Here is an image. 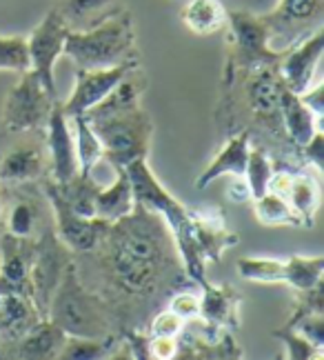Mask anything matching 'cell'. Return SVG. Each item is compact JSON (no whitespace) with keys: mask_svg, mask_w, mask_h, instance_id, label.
<instances>
[{"mask_svg":"<svg viewBox=\"0 0 324 360\" xmlns=\"http://www.w3.org/2000/svg\"><path fill=\"white\" fill-rule=\"evenodd\" d=\"M69 262H72V252L60 243L53 229H45V233L36 240L30 267V298L40 318H47L49 302Z\"/></svg>","mask_w":324,"mask_h":360,"instance_id":"cell-8","label":"cell"},{"mask_svg":"<svg viewBox=\"0 0 324 360\" xmlns=\"http://www.w3.org/2000/svg\"><path fill=\"white\" fill-rule=\"evenodd\" d=\"M240 278L260 285H285V260L266 256H242L238 260Z\"/></svg>","mask_w":324,"mask_h":360,"instance_id":"cell-30","label":"cell"},{"mask_svg":"<svg viewBox=\"0 0 324 360\" xmlns=\"http://www.w3.org/2000/svg\"><path fill=\"white\" fill-rule=\"evenodd\" d=\"M40 321L30 296L22 294H7L0 298V345H3L5 356L16 340H20Z\"/></svg>","mask_w":324,"mask_h":360,"instance_id":"cell-19","label":"cell"},{"mask_svg":"<svg viewBox=\"0 0 324 360\" xmlns=\"http://www.w3.org/2000/svg\"><path fill=\"white\" fill-rule=\"evenodd\" d=\"M289 327H293L298 334L311 340L316 347L324 349V314H306Z\"/></svg>","mask_w":324,"mask_h":360,"instance_id":"cell-38","label":"cell"},{"mask_svg":"<svg viewBox=\"0 0 324 360\" xmlns=\"http://www.w3.org/2000/svg\"><path fill=\"white\" fill-rule=\"evenodd\" d=\"M273 336L285 342L287 358H291V360H320L322 358L324 349L316 347L311 340L304 338L302 334H298V331H295L293 327H289V325L273 331Z\"/></svg>","mask_w":324,"mask_h":360,"instance_id":"cell-37","label":"cell"},{"mask_svg":"<svg viewBox=\"0 0 324 360\" xmlns=\"http://www.w3.org/2000/svg\"><path fill=\"white\" fill-rule=\"evenodd\" d=\"M56 183V180H53ZM56 191L60 193V198L72 207L76 214L82 216H96V196L101 191V185L96 183L91 174L76 172L65 183H56Z\"/></svg>","mask_w":324,"mask_h":360,"instance_id":"cell-27","label":"cell"},{"mask_svg":"<svg viewBox=\"0 0 324 360\" xmlns=\"http://www.w3.org/2000/svg\"><path fill=\"white\" fill-rule=\"evenodd\" d=\"M0 356H5V349H3V345H0Z\"/></svg>","mask_w":324,"mask_h":360,"instance_id":"cell-46","label":"cell"},{"mask_svg":"<svg viewBox=\"0 0 324 360\" xmlns=\"http://www.w3.org/2000/svg\"><path fill=\"white\" fill-rule=\"evenodd\" d=\"M300 96V101L311 109V112L322 118L324 116V85L322 82H316V85H311L306 91L298 94Z\"/></svg>","mask_w":324,"mask_h":360,"instance_id":"cell-43","label":"cell"},{"mask_svg":"<svg viewBox=\"0 0 324 360\" xmlns=\"http://www.w3.org/2000/svg\"><path fill=\"white\" fill-rule=\"evenodd\" d=\"M178 347H180V336H149V342H147L149 358H156V360L178 358Z\"/></svg>","mask_w":324,"mask_h":360,"instance_id":"cell-42","label":"cell"},{"mask_svg":"<svg viewBox=\"0 0 324 360\" xmlns=\"http://www.w3.org/2000/svg\"><path fill=\"white\" fill-rule=\"evenodd\" d=\"M193 240L207 262H220L229 247L238 245V233L224 223L222 210H195L191 212Z\"/></svg>","mask_w":324,"mask_h":360,"instance_id":"cell-18","label":"cell"},{"mask_svg":"<svg viewBox=\"0 0 324 360\" xmlns=\"http://www.w3.org/2000/svg\"><path fill=\"white\" fill-rule=\"evenodd\" d=\"M114 0H56V11L72 30L74 22H89L91 16L103 13L107 7H111Z\"/></svg>","mask_w":324,"mask_h":360,"instance_id":"cell-35","label":"cell"},{"mask_svg":"<svg viewBox=\"0 0 324 360\" xmlns=\"http://www.w3.org/2000/svg\"><path fill=\"white\" fill-rule=\"evenodd\" d=\"M180 16L187 30L198 36H211L227 27V9L220 0H189Z\"/></svg>","mask_w":324,"mask_h":360,"instance_id":"cell-26","label":"cell"},{"mask_svg":"<svg viewBox=\"0 0 324 360\" xmlns=\"http://www.w3.org/2000/svg\"><path fill=\"white\" fill-rule=\"evenodd\" d=\"M269 27V45L287 51L298 40L324 27V0H280L273 11L262 13Z\"/></svg>","mask_w":324,"mask_h":360,"instance_id":"cell-9","label":"cell"},{"mask_svg":"<svg viewBox=\"0 0 324 360\" xmlns=\"http://www.w3.org/2000/svg\"><path fill=\"white\" fill-rule=\"evenodd\" d=\"M269 191L283 196L293 207L304 227L316 223V214L320 210V185L311 174L283 167L280 172H273Z\"/></svg>","mask_w":324,"mask_h":360,"instance_id":"cell-16","label":"cell"},{"mask_svg":"<svg viewBox=\"0 0 324 360\" xmlns=\"http://www.w3.org/2000/svg\"><path fill=\"white\" fill-rule=\"evenodd\" d=\"M42 191H45V196L51 205V212L56 218L53 231H56V236L60 238V243L74 254L96 252L105 236L107 227H109L107 220L96 218V216L89 218V216L76 214L72 207L60 198V193L56 191L53 178H49V176L42 180Z\"/></svg>","mask_w":324,"mask_h":360,"instance_id":"cell-10","label":"cell"},{"mask_svg":"<svg viewBox=\"0 0 324 360\" xmlns=\"http://www.w3.org/2000/svg\"><path fill=\"white\" fill-rule=\"evenodd\" d=\"M76 122V158H78V172L82 174H93L96 165L103 160V145L98 141L96 131L87 122L84 116H74Z\"/></svg>","mask_w":324,"mask_h":360,"instance_id":"cell-31","label":"cell"},{"mask_svg":"<svg viewBox=\"0 0 324 360\" xmlns=\"http://www.w3.org/2000/svg\"><path fill=\"white\" fill-rule=\"evenodd\" d=\"M65 338L67 334L58 325H53L49 318H40L20 340L11 345L9 354H13L16 358H32V360L56 358L63 347Z\"/></svg>","mask_w":324,"mask_h":360,"instance_id":"cell-23","label":"cell"},{"mask_svg":"<svg viewBox=\"0 0 324 360\" xmlns=\"http://www.w3.org/2000/svg\"><path fill=\"white\" fill-rule=\"evenodd\" d=\"M136 67H138V58H131L107 69H76L74 91L69 94V98L65 103H60L67 118L80 116L93 105H98Z\"/></svg>","mask_w":324,"mask_h":360,"instance_id":"cell-13","label":"cell"},{"mask_svg":"<svg viewBox=\"0 0 324 360\" xmlns=\"http://www.w3.org/2000/svg\"><path fill=\"white\" fill-rule=\"evenodd\" d=\"M320 120L322 118H318L311 109L300 101L298 94H293L291 89L283 94V101H280V124H283V129L291 141L293 149L304 147L313 138V134L322 129Z\"/></svg>","mask_w":324,"mask_h":360,"instance_id":"cell-22","label":"cell"},{"mask_svg":"<svg viewBox=\"0 0 324 360\" xmlns=\"http://www.w3.org/2000/svg\"><path fill=\"white\" fill-rule=\"evenodd\" d=\"M36 240L11 233L0 236V298L7 294L30 296V267Z\"/></svg>","mask_w":324,"mask_h":360,"instance_id":"cell-15","label":"cell"},{"mask_svg":"<svg viewBox=\"0 0 324 360\" xmlns=\"http://www.w3.org/2000/svg\"><path fill=\"white\" fill-rule=\"evenodd\" d=\"M145 87H147V80L143 78L140 69L136 67L105 96L101 103L93 105L91 109H87V112L80 114V116H84L87 120H101V118H109V116L138 109L140 107V96H143Z\"/></svg>","mask_w":324,"mask_h":360,"instance_id":"cell-20","label":"cell"},{"mask_svg":"<svg viewBox=\"0 0 324 360\" xmlns=\"http://www.w3.org/2000/svg\"><path fill=\"white\" fill-rule=\"evenodd\" d=\"M45 174V154L38 145H18L0 158V183L27 185Z\"/></svg>","mask_w":324,"mask_h":360,"instance_id":"cell-24","label":"cell"},{"mask_svg":"<svg viewBox=\"0 0 324 360\" xmlns=\"http://www.w3.org/2000/svg\"><path fill=\"white\" fill-rule=\"evenodd\" d=\"M235 180L227 187V198L231 202H249L251 200V191H249V185L245 176H233Z\"/></svg>","mask_w":324,"mask_h":360,"instance_id":"cell-44","label":"cell"},{"mask_svg":"<svg viewBox=\"0 0 324 360\" xmlns=\"http://www.w3.org/2000/svg\"><path fill=\"white\" fill-rule=\"evenodd\" d=\"M182 331H185V321L169 309L158 311L149 325V336H180Z\"/></svg>","mask_w":324,"mask_h":360,"instance_id":"cell-39","label":"cell"},{"mask_svg":"<svg viewBox=\"0 0 324 360\" xmlns=\"http://www.w3.org/2000/svg\"><path fill=\"white\" fill-rule=\"evenodd\" d=\"M0 69L25 74L30 72V49L22 36H0Z\"/></svg>","mask_w":324,"mask_h":360,"instance_id":"cell-36","label":"cell"},{"mask_svg":"<svg viewBox=\"0 0 324 360\" xmlns=\"http://www.w3.org/2000/svg\"><path fill=\"white\" fill-rule=\"evenodd\" d=\"M238 307H240V294L231 285H211L202 283L200 298V316L202 318V345H216L231 329H238Z\"/></svg>","mask_w":324,"mask_h":360,"instance_id":"cell-12","label":"cell"},{"mask_svg":"<svg viewBox=\"0 0 324 360\" xmlns=\"http://www.w3.org/2000/svg\"><path fill=\"white\" fill-rule=\"evenodd\" d=\"M103 145V158L114 167H127L134 160L147 158L153 124L143 107L101 120H87Z\"/></svg>","mask_w":324,"mask_h":360,"instance_id":"cell-5","label":"cell"},{"mask_svg":"<svg viewBox=\"0 0 324 360\" xmlns=\"http://www.w3.org/2000/svg\"><path fill=\"white\" fill-rule=\"evenodd\" d=\"M47 151H49V178L56 183H65L78 172L76 158V141L69 129V118L63 112L60 103H53L49 118H47Z\"/></svg>","mask_w":324,"mask_h":360,"instance_id":"cell-17","label":"cell"},{"mask_svg":"<svg viewBox=\"0 0 324 360\" xmlns=\"http://www.w3.org/2000/svg\"><path fill=\"white\" fill-rule=\"evenodd\" d=\"M69 27L58 16V11L51 9L45 20L27 38V49H30V69L38 76L49 94L56 96V78H53V65L63 56L65 38Z\"/></svg>","mask_w":324,"mask_h":360,"instance_id":"cell-11","label":"cell"},{"mask_svg":"<svg viewBox=\"0 0 324 360\" xmlns=\"http://www.w3.org/2000/svg\"><path fill=\"white\" fill-rule=\"evenodd\" d=\"M324 49V27L311 32L306 38L291 45L278 63V74L285 80L287 89L302 94L313 85L318 65Z\"/></svg>","mask_w":324,"mask_h":360,"instance_id":"cell-14","label":"cell"},{"mask_svg":"<svg viewBox=\"0 0 324 360\" xmlns=\"http://www.w3.org/2000/svg\"><path fill=\"white\" fill-rule=\"evenodd\" d=\"M116 172V183L109 187H101L96 196V218H103L107 223H114V220L131 214L138 205L129 174H127L124 167H118Z\"/></svg>","mask_w":324,"mask_h":360,"instance_id":"cell-25","label":"cell"},{"mask_svg":"<svg viewBox=\"0 0 324 360\" xmlns=\"http://www.w3.org/2000/svg\"><path fill=\"white\" fill-rule=\"evenodd\" d=\"M295 154H298V158L306 167L311 165V167H316V172H322L324 169V131L318 129L304 147L295 149Z\"/></svg>","mask_w":324,"mask_h":360,"instance_id":"cell-40","label":"cell"},{"mask_svg":"<svg viewBox=\"0 0 324 360\" xmlns=\"http://www.w3.org/2000/svg\"><path fill=\"white\" fill-rule=\"evenodd\" d=\"M324 256H289L285 258V285L295 292H306L322 283Z\"/></svg>","mask_w":324,"mask_h":360,"instance_id":"cell-29","label":"cell"},{"mask_svg":"<svg viewBox=\"0 0 324 360\" xmlns=\"http://www.w3.org/2000/svg\"><path fill=\"white\" fill-rule=\"evenodd\" d=\"M251 151V131L242 129L235 136H231L227 145H224L216 158L209 162V167L200 174V178L195 180V187L205 189L214 183L216 178L231 174V176H245V167H247V158Z\"/></svg>","mask_w":324,"mask_h":360,"instance_id":"cell-21","label":"cell"},{"mask_svg":"<svg viewBox=\"0 0 324 360\" xmlns=\"http://www.w3.org/2000/svg\"><path fill=\"white\" fill-rule=\"evenodd\" d=\"M124 169L131 178L136 202L160 216L164 227L169 229V236L174 240V247L182 260V265H185L187 276L198 285H202L207 281V260L202 258L198 245L193 240L191 210H187L180 200L174 198V193H169L160 185L156 174L151 172L147 158L134 160Z\"/></svg>","mask_w":324,"mask_h":360,"instance_id":"cell-2","label":"cell"},{"mask_svg":"<svg viewBox=\"0 0 324 360\" xmlns=\"http://www.w3.org/2000/svg\"><path fill=\"white\" fill-rule=\"evenodd\" d=\"M273 162L269 160V156L264 154L262 149H251L249 158H247V167H245V180L251 191V200L260 198L262 193L269 191V183L273 176Z\"/></svg>","mask_w":324,"mask_h":360,"instance_id":"cell-32","label":"cell"},{"mask_svg":"<svg viewBox=\"0 0 324 360\" xmlns=\"http://www.w3.org/2000/svg\"><path fill=\"white\" fill-rule=\"evenodd\" d=\"M56 103V96L49 94L38 76L32 72H25L22 78L9 89L7 98L3 103V122L5 131H34L42 129L47 124L49 112Z\"/></svg>","mask_w":324,"mask_h":360,"instance_id":"cell-7","label":"cell"},{"mask_svg":"<svg viewBox=\"0 0 324 360\" xmlns=\"http://www.w3.org/2000/svg\"><path fill=\"white\" fill-rule=\"evenodd\" d=\"M174 240L158 214L136 205L114 223H109L98 245L109 285L134 298H151L162 287L171 269Z\"/></svg>","mask_w":324,"mask_h":360,"instance_id":"cell-1","label":"cell"},{"mask_svg":"<svg viewBox=\"0 0 324 360\" xmlns=\"http://www.w3.org/2000/svg\"><path fill=\"white\" fill-rule=\"evenodd\" d=\"M169 311H174L178 318H182V321H198L200 316V298L193 296V294H176L171 296V300H169Z\"/></svg>","mask_w":324,"mask_h":360,"instance_id":"cell-41","label":"cell"},{"mask_svg":"<svg viewBox=\"0 0 324 360\" xmlns=\"http://www.w3.org/2000/svg\"><path fill=\"white\" fill-rule=\"evenodd\" d=\"M63 53L76 69H107L136 58L131 13L114 11L87 30H69Z\"/></svg>","mask_w":324,"mask_h":360,"instance_id":"cell-3","label":"cell"},{"mask_svg":"<svg viewBox=\"0 0 324 360\" xmlns=\"http://www.w3.org/2000/svg\"><path fill=\"white\" fill-rule=\"evenodd\" d=\"M229 32V65L224 82L235 78V74L249 72V69L278 65L285 51H276L269 45V27L262 16L249 11H227V27Z\"/></svg>","mask_w":324,"mask_h":360,"instance_id":"cell-6","label":"cell"},{"mask_svg":"<svg viewBox=\"0 0 324 360\" xmlns=\"http://www.w3.org/2000/svg\"><path fill=\"white\" fill-rule=\"evenodd\" d=\"M253 214H256L258 223L266 227H304L300 216L293 212V207L273 191H266L256 198Z\"/></svg>","mask_w":324,"mask_h":360,"instance_id":"cell-28","label":"cell"},{"mask_svg":"<svg viewBox=\"0 0 324 360\" xmlns=\"http://www.w3.org/2000/svg\"><path fill=\"white\" fill-rule=\"evenodd\" d=\"M47 318L58 325L67 336L84 338H111L114 336V321H111L109 302L91 294L82 285L76 262L67 265L60 285L56 287L49 302Z\"/></svg>","mask_w":324,"mask_h":360,"instance_id":"cell-4","label":"cell"},{"mask_svg":"<svg viewBox=\"0 0 324 360\" xmlns=\"http://www.w3.org/2000/svg\"><path fill=\"white\" fill-rule=\"evenodd\" d=\"M0 218H3V198H0Z\"/></svg>","mask_w":324,"mask_h":360,"instance_id":"cell-45","label":"cell"},{"mask_svg":"<svg viewBox=\"0 0 324 360\" xmlns=\"http://www.w3.org/2000/svg\"><path fill=\"white\" fill-rule=\"evenodd\" d=\"M38 227V207L30 198H20L11 205L7 214V233L18 238H34Z\"/></svg>","mask_w":324,"mask_h":360,"instance_id":"cell-34","label":"cell"},{"mask_svg":"<svg viewBox=\"0 0 324 360\" xmlns=\"http://www.w3.org/2000/svg\"><path fill=\"white\" fill-rule=\"evenodd\" d=\"M111 349V338H84V336H67L56 358L63 360H93L103 358Z\"/></svg>","mask_w":324,"mask_h":360,"instance_id":"cell-33","label":"cell"}]
</instances>
